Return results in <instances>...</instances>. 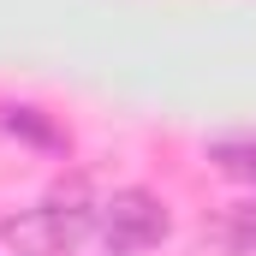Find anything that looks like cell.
Wrapping results in <instances>:
<instances>
[{
	"mask_svg": "<svg viewBox=\"0 0 256 256\" xmlns=\"http://www.w3.org/2000/svg\"><path fill=\"white\" fill-rule=\"evenodd\" d=\"M214 161H220L232 179H250V185H256V143H220Z\"/></svg>",
	"mask_w": 256,
	"mask_h": 256,
	"instance_id": "obj_4",
	"label": "cell"
},
{
	"mask_svg": "<svg viewBox=\"0 0 256 256\" xmlns=\"http://www.w3.org/2000/svg\"><path fill=\"white\" fill-rule=\"evenodd\" d=\"M6 131H24L30 143H48V149H60V131L42 126L36 120V108H6Z\"/></svg>",
	"mask_w": 256,
	"mask_h": 256,
	"instance_id": "obj_3",
	"label": "cell"
},
{
	"mask_svg": "<svg viewBox=\"0 0 256 256\" xmlns=\"http://www.w3.org/2000/svg\"><path fill=\"white\" fill-rule=\"evenodd\" d=\"M167 238V214L149 191H120L108 208H102V244L108 256H126V250H143V244H161Z\"/></svg>",
	"mask_w": 256,
	"mask_h": 256,
	"instance_id": "obj_2",
	"label": "cell"
},
{
	"mask_svg": "<svg viewBox=\"0 0 256 256\" xmlns=\"http://www.w3.org/2000/svg\"><path fill=\"white\" fill-rule=\"evenodd\" d=\"M84 232H90V202H84V191L48 196V202H36V208H24V214L6 220L12 256H54L66 244H78Z\"/></svg>",
	"mask_w": 256,
	"mask_h": 256,
	"instance_id": "obj_1",
	"label": "cell"
},
{
	"mask_svg": "<svg viewBox=\"0 0 256 256\" xmlns=\"http://www.w3.org/2000/svg\"><path fill=\"white\" fill-rule=\"evenodd\" d=\"M226 244H232V256H256V202L232 214V226H226Z\"/></svg>",
	"mask_w": 256,
	"mask_h": 256,
	"instance_id": "obj_5",
	"label": "cell"
}]
</instances>
